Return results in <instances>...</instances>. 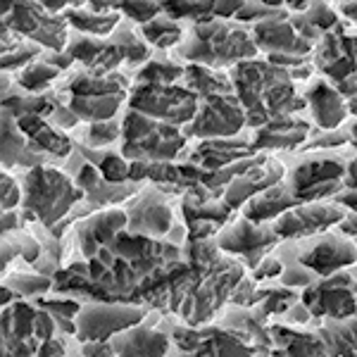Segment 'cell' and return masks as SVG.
Returning a JSON list of instances; mask_svg holds the SVG:
<instances>
[{
    "label": "cell",
    "mask_w": 357,
    "mask_h": 357,
    "mask_svg": "<svg viewBox=\"0 0 357 357\" xmlns=\"http://www.w3.org/2000/svg\"><path fill=\"white\" fill-rule=\"evenodd\" d=\"M257 43L241 26L224 20H205L193 26L191 41L178 45V57L193 65L220 69L227 65H241L257 55Z\"/></svg>",
    "instance_id": "6da1fadb"
},
{
    "label": "cell",
    "mask_w": 357,
    "mask_h": 357,
    "mask_svg": "<svg viewBox=\"0 0 357 357\" xmlns=\"http://www.w3.org/2000/svg\"><path fill=\"white\" fill-rule=\"evenodd\" d=\"M24 220H38L43 227H57V222L72 215V207L84 198V191L65 172L53 167H33L24 174Z\"/></svg>",
    "instance_id": "7a4b0ae2"
},
{
    "label": "cell",
    "mask_w": 357,
    "mask_h": 357,
    "mask_svg": "<svg viewBox=\"0 0 357 357\" xmlns=\"http://www.w3.org/2000/svg\"><path fill=\"white\" fill-rule=\"evenodd\" d=\"M241 281H243V267L236 260L220 257L212 267L198 269L195 284L191 286L188 296L183 298L181 307H178V314L186 321V326L198 329V326L215 319L222 305L231 301Z\"/></svg>",
    "instance_id": "3957f363"
},
{
    "label": "cell",
    "mask_w": 357,
    "mask_h": 357,
    "mask_svg": "<svg viewBox=\"0 0 357 357\" xmlns=\"http://www.w3.org/2000/svg\"><path fill=\"white\" fill-rule=\"evenodd\" d=\"M129 107L151 119H158L169 126H188L198 114L200 98H195L183 86H153L138 84L131 91Z\"/></svg>",
    "instance_id": "277c9868"
},
{
    "label": "cell",
    "mask_w": 357,
    "mask_h": 357,
    "mask_svg": "<svg viewBox=\"0 0 357 357\" xmlns=\"http://www.w3.org/2000/svg\"><path fill=\"white\" fill-rule=\"evenodd\" d=\"M146 317V310L138 305L124 303H102L82 307L77 314V333L79 343H105L112 341L119 333L134 329L138 321Z\"/></svg>",
    "instance_id": "5b68a950"
},
{
    "label": "cell",
    "mask_w": 357,
    "mask_h": 357,
    "mask_svg": "<svg viewBox=\"0 0 357 357\" xmlns=\"http://www.w3.org/2000/svg\"><path fill=\"white\" fill-rule=\"evenodd\" d=\"M3 24L31 38L36 45H48L53 53H65L69 45L67 17L48 13L43 3H15L10 15L3 17Z\"/></svg>",
    "instance_id": "8992f818"
},
{
    "label": "cell",
    "mask_w": 357,
    "mask_h": 357,
    "mask_svg": "<svg viewBox=\"0 0 357 357\" xmlns=\"http://www.w3.org/2000/svg\"><path fill=\"white\" fill-rule=\"evenodd\" d=\"M245 126V107L231 96H212L200 100L198 114L191 124L183 129V136H193L200 141H217V138H231Z\"/></svg>",
    "instance_id": "52a82bcc"
},
{
    "label": "cell",
    "mask_w": 357,
    "mask_h": 357,
    "mask_svg": "<svg viewBox=\"0 0 357 357\" xmlns=\"http://www.w3.org/2000/svg\"><path fill=\"white\" fill-rule=\"evenodd\" d=\"M303 305L312 317L324 319H350L357 314V284L350 274L338 272L307 286L303 293Z\"/></svg>",
    "instance_id": "ba28073f"
},
{
    "label": "cell",
    "mask_w": 357,
    "mask_h": 357,
    "mask_svg": "<svg viewBox=\"0 0 357 357\" xmlns=\"http://www.w3.org/2000/svg\"><path fill=\"white\" fill-rule=\"evenodd\" d=\"M348 217V210L333 203H303L284 212L272 227L279 238H307L324 234L333 224H341Z\"/></svg>",
    "instance_id": "9c48e42d"
},
{
    "label": "cell",
    "mask_w": 357,
    "mask_h": 357,
    "mask_svg": "<svg viewBox=\"0 0 357 357\" xmlns=\"http://www.w3.org/2000/svg\"><path fill=\"white\" fill-rule=\"evenodd\" d=\"M296 260L321 279H329V276L343 272V267L357 262V245L345 234L319 236L298 252Z\"/></svg>",
    "instance_id": "30bf717a"
},
{
    "label": "cell",
    "mask_w": 357,
    "mask_h": 357,
    "mask_svg": "<svg viewBox=\"0 0 357 357\" xmlns=\"http://www.w3.org/2000/svg\"><path fill=\"white\" fill-rule=\"evenodd\" d=\"M274 243H279V234L274 231V227L255 224L245 217L217 236L220 250L229 252V255H243L248 267L252 269H257V264L267 257V248Z\"/></svg>",
    "instance_id": "8fae6325"
},
{
    "label": "cell",
    "mask_w": 357,
    "mask_h": 357,
    "mask_svg": "<svg viewBox=\"0 0 357 357\" xmlns=\"http://www.w3.org/2000/svg\"><path fill=\"white\" fill-rule=\"evenodd\" d=\"M129 215V234L146 236V238H158V236H167L174 229V215L167 207L160 191H146L126 210Z\"/></svg>",
    "instance_id": "7c38bea8"
},
{
    "label": "cell",
    "mask_w": 357,
    "mask_h": 357,
    "mask_svg": "<svg viewBox=\"0 0 357 357\" xmlns=\"http://www.w3.org/2000/svg\"><path fill=\"white\" fill-rule=\"evenodd\" d=\"M129 227V215L122 210H105L96 212V215L86 217L77 224L79 248H82L84 257L93 260L102 248L112 245L114 238L122 234V229Z\"/></svg>",
    "instance_id": "4fadbf2b"
},
{
    "label": "cell",
    "mask_w": 357,
    "mask_h": 357,
    "mask_svg": "<svg viewBox=\"0 0 357 357\" xmlns=\"http://www.w3.org/2000/svg\"><path fill=\"white\" fill-rule=\"evenodd\" d=\"M281 181H284V165L276 162L272 158H264L262 162L252 167L248 174L238 176L236 181L229 183L227 193H224V203L231 207V210L245 207L255 195L264 193L267 188H272Z\"/></svg>",
    "instance_id": "5bb4252c"
},
{
    "label": "cell",
    "mask_w": 357,
    "mask_h": 357,
    "mask_svg": "<svg viewBox=\"0 0 357 357\" xmlns=\"http://www.w3.org/2000/svg\"><path fill=\"white\" fill-rule=\"evenodd\" d=\"M255 43L267 55H296L307 57L314 45L296 33L289 17H274L264 20L255 26Z\"/></svg>",
    "instance_id": "9a60e30c"
},
{
    "label": "cell",
    "mask_w": 357,
    "mask_h": 357,
    "mask_svg": "<svg viewBox=\"0 0 357 357\" xmlns=\"http://www.w3.org/2000/svg\"><path fill=\"white\" fill-rule=\"evenodd\" d=\"M183 146H186L183 131L176 129V126L160 122L158 129L153 134H148L146 138H141L136 143H124L122 153L126 158L146 160V162H172L181 153Z\"/></svg>",
    "instance_id": "2e32d148"
},
{
    "label": "cell",
    "mask_w": 357,
    "mask_h": 357,
    "mask_svg": "<svg viewBox=\"0 0 357 357\" xmlns=\"http://www.w3.org/2000/svg\"><path fill=\"white\" fill-rule=\"evenodd\" d=\"M310 136V124L305 119L296 117H284V119H272L267 126L255 131V136L250 138V148L255 151H296L301 148Z\"/></svg>",
    "instance_id": "e0dca14e"
},
{
    "label": "cell",
    "mask_w": 357,
    "mask_h": 357,
    "mask_svg": "<svg viewBox=\"0 0 357 357\" xmlns=\"http://www.w3.org/2000/svg\"><path fill=\"white\" fill-rule=\"evenodd\" d=\"M252 158L250 141H236V138H217V141H200L186 162L200 167L203 172H217L224 167Z\"/></svg>",
    "instance_id": "ac0fdd59"
},
{
    "label": "cell",
    "mask_w": 357,
    "mask_h": 357,
    "mask_svg": "<svg viewBox=\"0 0 357 357\" xmlns=\"http://www.w3.org/2000/svg\"><path fill=\"white\" fill-rule=\"evenodd\" d=\"M305 98H307V105L312 110V117L319 129L333 131L348 117V102H345V98L336 89H331L326 84V79H317L307 89Z\"/></svg>",
    "instance_id": "d6986e66"
},
{
    "label": "cell",
    "mask_w": 357,
    "mask_h": 357,
    "mask_svg": "<svg viewBox=\"0 0 357 357\" xmlns=\"http://www.w3.org/2000/svg\"><path fill=\"white\" fill-rule=\"evenodd\" d=\"M345 165L341 160L333 158H314V160H305L291 172V188L296 193V198H301L303 193L312 191L317 186H324L331 181H343L345 178Z\"/></svg>",
    "instance_id": "ffe728a7"
},
{
    "label": "cell",
    "mask_w": 357,
    "mask_h": 357,
    "mask_svg": "<svg viewBox=\"0 0 357 357\" xmlns=\"http://www.w3.org/2000/svg\"><path fill=\"white\" fill-rule=\"evenodd\" d=\"M110 345L117 357H165L169 341L162 331L138 324L134 329L114 336Z\"/></svg>",
    "instance_id": "44dd1931"
},
{
    "label": "cell",
    "mask_w": 357,
    "mask_h": 357,
    "mask_svg": "<svg viewBox=\"0 0 357 357\" xmlns=\"http://www.w3.org/2000/svg\"><path fill=\"white\" fill-rule=\"evenodd\" d=\"M301 205V200L296 198L291 183H276V186L267 188L264 193L255 195L245 207H243V217L255 224H264L269 220H279L284 212L293 210V207Z\"/></svg>",
    "instance_id": "7402d4cb"
},
{
    "label": "cell",
    "mask_w": 357,
    "mask_h": 357,
    "mask_svg": "<svg viewBox=\"0 0 357 357\" xmlns=\"http://www.w3.org/2000/svg\"><path fill=\"white\" fill-rule=\"evenodd\" d=\"M331 357H357V314L350 319H326L317 329Z\"/></svg>",
    "instance_id": "603a6c76"
},
{
    "label": "cell",
    "mask_w": 357,
    "mask_h": 357,
    "mask_svg": "<svg viewBox=\"0 0 357 357\" xmlns=\"http://www.w3.org/2000/svg\"><path fill=\"white\" fill-rule=\"evenodd\" d=\"M126 77L122 74H110V77H91L89 72L74 74L67 82V96L77 98H96V96H126Z\"/></svg>",
    "instance_id": "cb8c5ba5"
},
{
    "label": "cell",
    "mask_w": 357,
    "mask_h": 357,
    "mask_svg": "<svg viewBox=\"0 0 357 357\" xmlns=\"http://www.w3.org/2000/svg\"><path fill=\"white\" fill-rule=\"evenodd\" d=\"M183 89H188L195 98L205 100L212 96H231L234 93V82H229V77H224L222 72L200 65H188L186 74H183Z\"/></svg>",
    "instance_id": "d4e9b609"
},
{
    "label": "cell",
    "mask_w": 357,
    "mask_h": 357,
    "mask_svg": "<svg viewBox=\"0 0 357 357\" xmlns=\"http://www.w3.org/2000/svg\"><path fill=\"white\" fill-rule=\"evenodd\" d=\"M65 17L69 24L79 33H86V36H112L117 31L119 22H122V13L96 15L89 10V5H69Z\"/></svg>",
    "instance_id": "484cf974"
},
{
    "label": "cell",
    "mask_w": 357,
    "mask_h": 357,
    "mask_svg": "<svg viewBox=\"0 0 357 357\" xmlns=\"http://www.w3.org/2000/svg\"><path fill=\"white\" fill-rule=\"evenodd\" d=\"M124 100L126 96H96V98L69 96V107H72V112L79 119H84L89 124H98V122H110V119H114V114L119 112Z\"/></svg>",
    "instance_id": "4316f807"
},
{
    "label": "cell",
    "mask_w": 357,
    "mask_h": 357,
    "mask_svg": "<svg viewBox=\"0 0 357 357\" xmlns=\"http://www.w3.org/2000/svg\"><path fill=\"white\" fill-rule=\"evenodd\" d=\"M29 153V138L17 126V119L10 112L3 114V165L15 167L24 162Z\"/></svg>",
    "instance_id": "83f0119b"
},
{
    "label": "cell",
    "mask_w": 357,
    "mask_h": 357,
    "mask_svg": "<svg viewBox=\"0 0 357 357\" xmlns=\"http://www.w3.org/2000/svg\"><path fill=\"white\" fill-rule=\"evenodd\" d=\"M141 38H146L148 43L158 45V48H172V45L181 41V24L162 13L153 22L141 26Z\"/></svg>",
    "instance_id": "f1b7e54d"
},
{
    "label": "cell",
    "mask_w": 357,
    "mask_h": 357,
    "mask_svg": "<svg viewBox=\"0 0 357 357\" xmlns=\"http://www.w3.org/2000/svg\"><path fill=\"white\" fill-rule=\"evenodd\" d=\"M60 72H62V69H57L55 65H50L48 60L31 62L29 67L22 69L17 84H20V89L29 91V93H41V91H45L57 77H60Z\"/></svg>",
    "instance_id": "f546056e"
},
{
    "label": "cell",
    "mask_w": 357,
    "mask_h": 357,
    "mask_svg": "<svg viewBox=\"0 0 357 357\" xmlns=\"http://www.w3.org/2000/svg\"><path fill=\"white\" fill-rule=\"evenodd\" d=\"M186 74V67L176 65L172 60H151L138 72V84H153V86H174L176 79Z\"/></svg>",
    "instance_id": "4dcf8cb0"
},
{
    "label": "cell",
    "mask_w": 357,
    "mask_h": 357,
    "mask_svg": "<svg viewBox=\"0 0 357 357\" xmlns=\"http://www.w3.org/2000/svg\"><path fill=\"white\" fill-rule=\"evenodd\" d=\"M110 41L122 50L124 60L129 62V65H138V62L151 60V50H148V45L141 41V33H134L129 26L119 24L117 31L110 36Z\"/></svg>",
    "instance_id": "1f68e13d"
},
{
    "label": "cell",
    "mask_w": 357,
    "mask_h": 357,
    "mask_svg": "<svg viewBox=\"0 0 357 357\" xmlns=\"http://www.w3.org/2000/svg\"><path fill=\"white\" fill-rule=\"evenodd\" d=\"M122 134V124L119 119H110V122H98V124H89L86 129L79 134V143L91 151H98V148L112 146L114 141Z\"/></svg>",
    "instance_id": "d6a6232c"
},
{
    "label": "cell",
    "mask_w": 357,
    "mask_h": 357,
    "mask_svg": "<svg viewBox=\"0 0 357 357\" xmlns=\"http://www.w3.org/2000/svg\"><path fill=\"white\" fill-rule=\"evenodd\" d=\"M172 20H193L195 24L215 17V3H162Z\"/></svg>",
    "instance_id": "836d02e7"
},
{
    "label": "cell",
    "mask_w": 357,
    "mask_h": 357,
    "mask_svg": "<svg viewBox=\"0 0 357 357\" xmlns=\"http://www.w3.org/2000/svg\"><path fill=\"white\" fill-rule=\"evenodd\" d=\"M160 126L158 119H151L146 114L129 110L122 122V134H124V143H136L141 138H146L148 134H153L155 129Z\"/></svg>",
    "instance_id": "e575fe53"
},
{
    "label": "cell",
    "mask_w": 357,
    "mask_h": 357,
    "mask_svg": "<svg viewBox=\"0 0 357 357\" xmlns=\"http://www.w3.org/2000/svg\"><path fill=\"white\" fill-rule=\"evenodd\" d=\"M303 17L307 20V24L312 26L317 33H321V36L333 31V29L341 24V22H338V13L326 3H314Z\"/></svg>",
    "instance_id": "d590c367"
},
{
    "label": "cell",
    "mask_w": 357,
    "mask_h": 357,
    "mask_svg": "<svg viewBox=\"0 0 357 357\" xmlns=\"http://www.w3.org/2000/svg\"><path fill=\"white\" fill-rule=\"evenodd\" d=\"M298 301V293L291 289H267L262 291V301H260V312L267 314H281V312H289V307L293 303Z\"/></svg>",
    "instance_id": "8d00e7d4"
},
{
    "label": "cell",
    "mask_w": 357,
    "mask_h": 357,
    "mask_svg": "<svg viewBox=\"0 0 357 357\" xmlns=\"http://www.w3.org/2000/svg\"><path fill=\"white\" fill-rule=\"evenodd\" d=\"M98 169H100V174L107 183H126L131 174V165L117 153H105V158L100 160Z\"/></svg>",
    "instance_id": "74e56055"
},
{
    "label": "cell",
    "mask_w": 357,
    "mask_h": 357,
    "mask_svg": "<svg viewBox=\"0 0 357 357\" xmlns=\"http://www.w3.org/2000/svg\"><path fill=\"white\" fill-rule=\"evenodd\" d=\"M10 286L22 296H36L53 289V281L43 274H15L10 276Z\"/></svg>",
    "instance_id": "f35d334b"
},
{
    "label": "cell",
    "mask_w": 357,
    "mask_h": 357,
    "mask_svg": "<svg viewBox=\"0 0 357 357\" xmlns=\"http://www.w3.org/2000/svg\"><path fill=\"white\" fill-rule=\"evenodd\" d=\"M117 10L124 17H129V20H134L143 26V24H148V22H153L155 17L162 15L165 5L162 3H124V5H117Z\"/></svg>",
    "instance_id": "ab89813d"
},
{
    "label": "cell",
    "mask_w": 357,
    "mask_h": 357,
    "mask_svg": "<svg viewBox=\"0 0 357 357\" xmlns=\"http://www.w3.org/2000/svg\"><path fill=\"white\" fill-rule=\"evenodd\" d=\"M38 53H41V45H36L33 41H17L15 48L10 50L8 55H3V69L8 72V69H17V67L26 65L33 57H38Z\"/></svg>",
    "instance_id": "60d3db41"
},
{
    "label": "cell",
    "mask_w": 357,
    "mask_h": 357,
    "mask_svg": "<svg viewBox=\"0 0 357 357\" xmlns=\"http://www.w3.org/2000/svg\"><path fill=\"white\" fill-rule=\"evenodd\" d=\"M312 279H314V272H310L307 267H286L284 274H281V281H284L286 289H291V286H312Z\"/></svg>",
    "instance_id": "b9f144b4"
},
{
    "label": "cell",
    "mask_w": 357,
    "mask_h": 357,
    "mask_svg": "<svg viewBox=\"0 0 357 357\" xmlns=\"http://www.w3.org/2000/svg\"><path fill=\"white\" fill-rule=\"evenodd\" d=\"M22 188L10 174H3V212H13L20 205Z\"/></svg>",
    "instance_id": "7bdbcfd3"
},
{
    "label": "cell",
    "mask_w": 357,
    "mask_h": 357,
    "mask_svg": "<svg viewBox=\"0 0 357 357\" xmlns=\"http://www.w3.org/2000/svg\"><path fill=\"white\" fill-rule=\"evenodd\" d=\"M50 122L55 126H62V129H74L79 124V117L72 112V107L62 100H55V112L50 114Z\"/></svg>",
    "instance_id": "ee69618b"
},
{
    "label": "cell",
    "mask_w": 357,
    "mask_h": 357,
    "mask_svg": "<svg viewBox=\"0 0 357 357\" xmlns=\"http://www.w3.org/2000/svg\"><path fill=\"white\" fill-rule=\"evenodd\" d=\"M284 264H281L276 257H272V255H267L264 260L257 264V269H255V281H262V279H272V276H279V274H284Z\"/></svg>",
    "instance_id": "f6af8a7d"
},
{
    "label": "cell",
    "mask_w": 357,
    "mask_h": 357,
    "mask_svg": "<svg viewBox=\"0 0 357 357\" xmlns=\"http://www.w3.org/2000/svg\"><path fill=\"white\" fill-rule=\"evenodd\" d=\"M20 220H17V212H3V234L20 231Z\"/></svg>",
    "instance_id": "bcb514c9"
},
{
    "label": "cell",
    "mask_w": 357,
    "mask_h": 357,
    "mask_svg": "<svg viewBox=\"0 0 357 357\" xmlns=\"http://www.w3.org/2000/svg\"><path fill=\"white\" fill-rule=\"evenodd\" d=\"M338 13L348 17L353 24H357V3H343V5H338Z\"/></svg>",
    "instance_id": "7dc6e473"
},
{
    "label": "cell",
    "mask_w": 357,
    "mask_h": 357,
    "mask_svg": "<svg viewBox=\"0 0 357 357\" xmlns=\"http://www.w3.org/2000/svg\"><path fill=\"white\" fill-rule=\"evenodd\" d=\"M343 43H345V53L357 62V36H345Z\"/></svg>",
    "instance_id": "c3c4849f"
},
{
    "label": "cell",
    "mask_w": 357,
    "mask_h": 357,
    "mask_svg": "<svg viewBox=\"0 0 357 357\" xmlns=\"http://www.w3.org/2000/svg\"><path fill=\"white\" fill-rule=\"evenodd\" d=\"M348 114H353V117H357V96L350 98L348 100Z\"/></svg>",
    "instance_id": "681fc988"
},
{
    "label": "cell",
    "mask_w": 357,
    "mask_h": 357,
    "mask_svg": "<svg viewBox=\"0 0 357 357\" xmlns=\"http://www.w3.org/2000/svg\"><path fill=\"white\" fill-rule=\"evenodd\" d=\"M350 136H353V141L357 146V122H353V126H350Z\"/></svg>",
    "instance_id": "f907efd6"
},
{
    "label": "cell",
    "mask_w": 357,
    "mask_h": 357,
    "mask_svg": "<svg viewBox=\"0 0 357 357\" xmlns=\"http://www.w3.org/2000/svg\"><path fill=\"white\" fill-rule=\"evenodd\" d=\"M67 357H86L82 350H79V353H67Z\"/></svg>",
    "instance_id": "816d5d0a"
}]
</instances>
